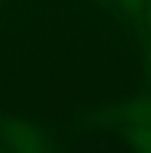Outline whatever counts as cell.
<instances>
[{
	"mask_svg": "<svg viewBox=\"0 0 151 153\" xmlns=\"http://www.w3.org/2000/svg\"><path fill=\"white\" fill-rule=\"evenodd\" d=\"M0 141L7 149L17 153H44L51 151V141L31 121L10 117L0 124Z\"/></svg>",
	"mask_w": 151,
	"mask_h": 153,
	"instance_id": "6da1fadb",
	"label": "cell"
},
{
	"mask_svg": "<svg viewBox=\"0 0 151 153\" xmlns=\"http://www.w3.org/2000/svg\"><path fill=\"white\" fill-rule=\"evenodd\" d=\"M118 119L126 126L151 124V93L129 100L118 111Z\"/></svg>",
	"mask_w": 151,
	"mask_h": 153,
	"instance_id": "7a4b0ae2",
	"label": "cell"
},
{
	"mask_svg": "<svg viewBox=\"0 0 151 153\" xmlns=\"http://www.w3.org/2000/svg\"><path fill=\"white\" fill-rule=\"evenodd\" d=\"M125 139L134 151L151 153V124L141 126H126Z\"/></svg>",
	"mask_w": 151,
	"mask_h": 153,
	"instance_id": "3957f363",
	"label": "cell"
},
{
	"mask_svg": "<svg viewBox=\"0 0 151 153\" xmlns=\"http://www.w3.org/2000/svg\"><path fill=\"white\" fill-rule=\"evenodd\" d=\"M119 7L129 15H139L142 16L147 7L149 0H115Z\"/></svg>",
	"mask_w": 151,
	"mask_h": 153,
	"instance_id": "277c9868",
	"label": "cell"
},
{
	"mask_svg": "<svg viewBox=\"0 0 151 153\" xmlns=\"http://www.w3.org/2000/svg\"><path fill=\"white\" fill-rule=\"evenodd\" d=\"M142 19H143V25H144V29H146L144 39H146L147 56L151 60V0H149V3H147L146 10H144L143 15H142Z\"/></svg>",
	"mask_w": 151,
	"mask_h": 153,
	"instance_id": "5b68a950",
	"label": "cell"
},
{
	"mask_svg": "<svg viewBox=\"0 0 151 153\" xmlns=\"http://www.w3.org/2000/svg\"><path fill=\"white\" fill-rule=\"evenodd\" d=\"M93 1L98 3V4H102V5H109V4H111V3H114L115 0H93Z\"/></svg>",
	"mask_w": 151,
	"mask_h": 153,
	"instance_id": "8992f818",
	"label": "cell"
}]
</instances>
